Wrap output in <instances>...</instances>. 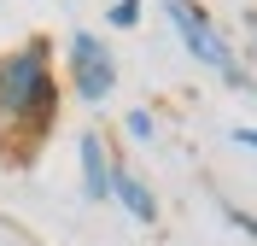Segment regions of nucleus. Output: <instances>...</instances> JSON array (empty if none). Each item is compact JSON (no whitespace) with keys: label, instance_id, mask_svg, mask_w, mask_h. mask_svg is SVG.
<instances>
[{"label":"nucleus","instance_id":"1","mask_svg":"<svg viewBox=\"0 0 257 246\" xmlns=\"http://www.w3.org/2000/svg\"><path fill=\"white\" fill-rule=\"evenodd\" d=\"M59 112V82L47 70V53L24 47L0 59V123L6 129H47Z\"/></svg>","mask_w":257,"mask_h":246},{"label":"nucleus","instance_id":"2","mask_svg":"<svg viewBox=\"0 0 257 246\" xmlns=\"http://www.w3.org/2000/svg\"><path fill=\"white\" fill-rule=\"evenodd\" d=\"M164 6H170V24H176L181 47H187L199 65L216 70V76H228V82H245V76H240V59H234V47L222 41V30H216V24L193 6V0H164Z\"/></svg>","mask_w":257,"mask_h":246},{"label":"nucleus","instance_id":"3","mask_svg":"<svg viewBox=\"0 0 257 246\" xmlns=\"http://www.w3.org/2000/svg\"><path fill=\"white\" fill-rule=\"evenodd\" d=\"M70 88H76L88 106H99V100L117 88V59H111V47H105L99 35H88V30L70 35Z\"/></svg>","mask_w":257,"mask_h":246},{"label":"nucleus","instance_id":"4","mask_svg":"<svg viewBox=\"0 0 257 246\" xmlns=\"http://www.w3.org/2000/svg\"><path fill=\"white\" fill-rule=\"evenodd\" d=\"M76 164H82V199H111V182H117V158L105 147V135H76Z\"/></svg>","mask_w":257,"mask_h":246},{"label":"nucleus","instance_id":"5","mask_svg":"<svg viewBox=\"0 0 257 246\" xmlns=\"http://www.w3.org/2000/svg\"><path fill=\"white\" fill-rule=\"evenodd\" d=\"M111 199H117V205H123L128 217H135V223H146V229L158 223V194L146 188V176H135V170H123V164H117V182H111Z\"/></svg>","mask_w":257,"mask_h":246},{"label":"nucleus","instance_id":"6","mask_svg":"<svg viewBox=\"0 0 257 246\" xmlns=\"http://www.w3.org/2000/svg\"><path fill=\"white\" fill-rule=\"evenodd\" d=\"M123 129H128V135H135V141H152V135H158V117L146 112V106H135V112H128V117H123Z\"/></svg>","mask_w":257,"mask_h":246},{"label":"nucleus","instance_id":"7","mask_svg":"<svg viewBox=\"0 0 257 246\" xmlns=\"http://www.w3.org/2000/svg\"><path fill=\"white\" fill-rule=\"evenodd\" d=\"M222 217H228V223H234L240 234H251V240H257V217H245L240 205H228V199H222Z\"/></svg>","mask_w":257,"mask_h":246},{"label":"nucleus","instance_id":"8","mask_svg":"<svg viewBox=\"0 0 257 246\" xmlns=\"http://www.w3.org/2000/svg\"><path fill=\"white\" fill-rule=\"evenodd\" d=\"M135 18H141V0H117V6H111V24H117V30H128Z\"/></svg>","mask_w":257,"mask_h":246},{"label":"nucleus","instance_id":"9","mask_svg":"<svg viewBox=\"0 0 257 246\" xmlns=\"http://www.w3.org/2000/svg\"><path fill=\"white\" fill-rule=\"evenodd\" d=\"M234 147H251L257 152V129H234Z\"/></svg>","mask_w":257,"mask_h":246}]
</instances>
